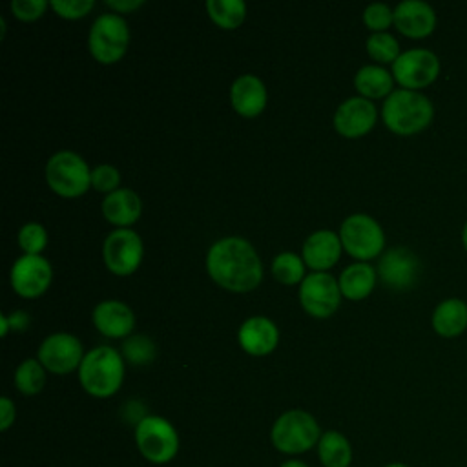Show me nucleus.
I'll return each instance as SVG.
<instances>
[{
    "mask_svg": "<svg viewBox=\"0 0 467 467\" xmlns=\"http://www.w3.org/2000/svg\"><path fill=\"white\" fill-rule=\"evenodd\" d=\"M367 53L378 62H396L400 53V44L390 33H372L367 38Z\"/></svg>",
    "mask_w": 467,
    "mask_h": 467,
    "instance_id": "c85d7f7f",
    "label": "nucleus"
},
{
    "mask_svg": "<svg viewBox=\"0 0 467 467\" xmlns=\"http://www.w3.org/2000/svg\"><path fill=\"white\" fill-rule=\"evenodd\" d=\"M210 277L226 290H254L263 277V266L254 246L241 237H224L212 244L206 255Z\"/></svg>",
    "mask_w": 467,
    "mask_h": 467,
    "instance_id": "f257e3e1",
    "label": "nucleus"
},
{
    "mask_svg": "<svg viewBox=\"0 0 467 467\" xmlns=\"http://www.w3.org/2000/svg\"><path fill=\"white\" fill-rule=\"evenodd\" d=\"M337 283L341 296L358 301L372 292L376 285V270L368 263H354L341 272Z\"/></svg>",
    "mask_w": 467,
    "mask_h": 467,
    "instance_id": "5701e85b",
    "label": "nucleus"
},
{
    "mask_svg": "<svg viewBox=\"0 0 467 467\" xmlns=\"http://www.w3.org/2000/svg\"><path fill=\"white\" fill-rule=\"evenodd\" d=\"M394 26L409 38H425L436 27V11L423 0H403L394 7Z\"/></svg>",
    "mask_w": 467,
    "mask_h": 467,
    "instance_id": "dca6fc26",
    "label": "nucleus"
},
{
    "mask_svg": "<svg viewBox=\"0 0 467 467\" xmlns=\"http://www.w3.org/2000/svg\"><path fill=\"white\" fill-rule=\"evenodd\" d=\"M0 323H2V336L7 334V327H9V319L5 316H0Z\"/></svg>",
    "mask_w": 467,
    "mask_h": 467,
    "instance_id": "ea45409f",
    "label": "nucleus"
},
{
    "mask_svg": "<svg viewBox=\"0 0 467 467\" xmlns=\"http://www.w3.org/2000/svg\"><path fill=\"white\" fill-rule=\"evenodd\" d=\"M230 102L243 117H255L266 106V88L255 75H241L230 88Z\"/></svg>",
    "mask_w": 467,
    "mask_h": 467,
    "instance_id": "aec40b11",
    "label": "nucleus"
},
{
    "mask_svg": "<svg viewBox=\"0 0 467 467\" xmlns=\"http://www.w3.org/2000/svg\"><path fill=\"white\" fill-rule=\"evenodd\" d=\"M378 111L376 106L365 97H352L347 99L334 115V128L343 137L356 139L372 130L376 124Z\"/></svg>",
    "mask_w": 467,
    "mask_h": 467,
    "instance_id": "2eb2a0df",
    "label": "nucleus"
},
{
    "mask_svg": "<svg viewBox=\"0 0 467 467\" xmlns=\"http://www.w3.org/2000/svg\"><path fill=\"white\" fill-rule=\"evenodd\" d=\"M122 354L124 358L133 363V365H144L150 363L155 358V345L150 337H146L144 334L139 336H130L124 343H122Z\"/></svg>",
    "mask_w": 467,
    "mask_h": 467,
    "instance_id": "c756f323",
    "label": "nucleus"
},
{
    "mask_svg": "<svg viewBox=\"0 0 467 467\" xmlns=\"http://www.w3.org/2000/svg\"><path fill=\"white\" fill-rule=\"evenodd\" d=\"M46 7H47L46 0H13L11 2L13 15L24 22L40 18L44 15Z\"/></svg>",
    "mask_w": 467,
    "mask_h": 467,
    "instance_id": "f704fd0d",
    "label": "nucleus"
},
{
    "mask_svg": "<svg viewBox=\"0 0 467 467\" xmlns=\"http://www.w3.org/2000/svg\"><path fill=\"white\" fill-rule=\"evenodd\" d=\"M46 181L49 188L62 197H78L91 184V171L86 161L69 151H58L46 164Z\"/></svg>",
    "mask_w": 467,
    "mask_h": 467,
    "instance_id": "0eeeda50",
    "label": "nucleus"
},
{
    "mask_svg": "<svg viewBox=\"0 0 467 467\" xmlns=\"http://www.w3.org/2000/svg\"><path fill=\"white\" fill-rule=\"evenodd\" d=\"M440 75V58L425 47L403 51L392 64V77L403 89L418 91L431 86Z\"/></svg>",
    "mask_w": 467,
    "mask_h": 467,
    "instance_id": "1a4fd4ad",
    "label": "nucleus"
},
{
    "mask_svg": "<svg viewBox=\"0 0 467 467\" xmlns=\"http://www.w3.org/2000/svg\"><path fill=\"white\" fill-rule=\"evenodd\" d=\"M317 456L323 467H348L352 462V445L345 434L327 431L317 441Z\"/></svg>",
    "mask_w": 467,
    "mask_h": 467,
    "instance_id": "393cba45",
    "label": "nucleus"
},
{
    "mask_svg": "<svg viewBox=\"0 0 467 467\" xmlns=\"http://www.w3.org/2000/svg\"><path fill=\"white\" fill-rule=\"evenodd\" d=\"M95 2L93 0H53L51 7L64 18L75 20V18H82L84 15H88L93 9Z\"/></svg>",
    "mask_w": 467,
    "mask_h": 467,
    "instance_id": "72a5a7b5",
    "label": "nucleus"
},
{
    "mask_svg": "<svg viewBox=\"0 0 467 467\" xmlns=\"http://www.w3.org/2000/svg\"><path fill=\"white\" fill-rule=\"evenodd\" d=\"M106 4L109 7H113L117 13H126V11H133V9L140 7L142 0H108Z\"/></svg>",
    "mask_w": 467,
    "mask_h": 467,
    "instance_id": "e433bc0d",
    "label": "nucleus"
},
{
    "mask_svg": "<svg viewBox=\"0 0 467 467\" xmlns=\"http://www.w3.org/2000/svg\"><path fill=\"white\" fill-rule=\"evenodd\" d=\"M341 239L330 230L310 234L303 244V261L306 266L323 272L336 265L341 255Z\"/></svg>",
    "mask_w": 467,
    "mask_h": 467,
    "instance_id": "a211bd4d",
    "label": "nucleus"
},
{
    "mask_svg": "<svg viewBox=\"0 0 467 467\" xmlns=\"http://www.w3.org/2000/svg\"><path fill=\"white\" fill-rule=\"evenodd\" d=\"M84 359L80 341L67 332L47 336L38 347V361L55 374H67L80 367Z\"/></svg>",
    "mask_w": 467,
    "mask_h": 467,
    "instance_id": "f8f14e48",
    "label": "nucleus"
},
{
    "mask_svg": "<svg viewBox=\"0 0 467 467\" xmlns=\"http://www.w3.org/2000/svg\"><path fill=\"white\" fill-rule=\"evenodd\" d=\"M128 24L117 13H104L91 24L88 46L95 60L102 64H113L120 60L128 49Z\"/></svg>",
    "mask_w": 467,
    "mask_h": 467,
    "instance_id": "423d86ee",
    "label": "nucleus"
},
{
    "mask_svg": "<svg viewBox=\"0 0 467 467\" xmlns=\"http://www.w3.org/2000/svg\"><path fill=\"white\" fill-rule=\"evenodd\" d=\"M462 244H463V248L467 250V221H465V224H463V228H462Z\"/></svg>",
    "mask_w": 467,
    "mask_h": 467,
    "instance_id": "a19ab883",
    "label": "nucleus"
},
{
    "mask_svg": "<svg viewBox=\"0 0 467 467\" xmlns=\"http://www.w3.org/2000/svg\"><path fill=\"white\" fill-rule=\"evenodd\" d=\"M341 299L339 283L327 272L308 274L301 281L299 301L301 306L314 317H328L332 316Z\"/></svg>",
    "mask_w": 467,
    "mask_h": 467,
    "instance_id": "9d476101",
    "label": "nucleus"
},
{
    "mask_svg": "<svg viewBox=\"0 0 467 467\" xmlns=\"http://www.w3.org/2000/svg\"><path fill=\"white\" fill-rule=\"evenodd\" d=\"M277 341L279 330L268 317H250L239 328V345L252 356L270 354L277 347Z\"/></svg>",
    "mask_w": 467,
    "mask_h": 467,
    "instance_id": "f3484780",
    "label": "nucleus"
},
{
    "mask_svg": "<svg viewBox=\"0 0 467 467\" xmlns=\"http://www.w3.org/2000/svg\"><path fill=\"white\" fill-rule=\"evenodd\" d=\"M93 323L97 330L108 337H124L133 330L135 316L122 301H102L93 310Z\"/></svg>",
    "mask_w": 467,
    "mask_h": 467,
    "instance_id": "6ab92c4d",
    "label": "nucleus"
},
{
    "mask_svg": "<svg viewBox=\"0 0 467 467\" xmlns=\"http://www.w3.org/2000/svg\"><path fill=\"white\" fill-rule=\"evenodd\" d=\"M142 212V204L139 195L133 190L120 188L106 195L102 201V213L104 217L117 226H130L133 224Z\"/></svg>",
    "mask_w": 467,
    "mask_h": 467,
    "instance_id": "4be33fe9",
    "label": "nucleus"
},
{
    "mask_svg": "<svg viewBox=\"0 0 467 467\" xmlns=\"http://www.w3.org/2000/svg\"><path fill=\"white\" fill-rule=\"evenodd\" d=\"M78 379L82 389L95 398L113 396L124 379L122 356L113 347H95L84 356L78 367Z\"/></svg>",
    "mask_w": 467,
    "mask_h": 467,
    "instance_id": "7ed1b4c3",
    "label": "nucleus"
},
{
    "mask_svg": "<svg viewBox=\"0 0 467 467\" xmlns=\"http://www.w3.org/2000/svg\"><path fill=\"white\" fill-rule=\"evenodd\" d=\"M392 84H394L392 73L374 64L363 66L354 77V86L365 99L389 97L392 93Z\"/></svg>",
    "mask_w": 467,
    "mask_h": 467,
    "instance_id": "b1692460",
    "label": "nucleus"
},
{
    "mask_svg": "<svg viewBox=\"0 0 467 467\" xmlns=\"http://www.w3.org/2000/svg\"><path fill=\"white\" fill-rule=\"evenodd\" d=\"M9 319V323L13 325V327H16V328H24V327H27V321H29V317L24 314V312H15L11 317H7Z\"/></svg>",
    "mask_w": 467,
    "mask_h": 467,
    "instance_id": "4c0bfd02",
    "label": "nucleus"
},
{
    "mask_svg": "<svg viewBox=\"0 0 467 467\" xmlns=\"http://www.w3.org/2000/svg\"><path fill=\"white\" fill-rule=\"evenodd\" d=\"M431 325L441 337H458L467 328V303L460 297L440 301L432 310Z\"/></svg>",
    "mask_w": 467,
    "mask_h": 467,
    "instance_id": "412c9836",
    "label": "nucleus"
},
{
    "mask_svg": "<svg viewBox=\"0 0 467 467\" xmlns=\"http://www.w3.org/2000/svg\"><path fill=\"white\" fill-rule=\"evenodd\" d=\"M381 117L396 135H416L432 122L434 106L423 93L401 88L385 99Z\"/></svg>",
    "mask_w": 467,
    "mask_h": 467,
    "instance_id": "f03ea898",
    "label": "nucleus"
},
{
    "mask_svg": "<svg viewBox=\"0 0 467 467\" xmlns=\"http://www.w3.org/2000/svg\"><path fill=\"white\" fill-rule=\"evenodd\" d=\"M206 11L210 18L223 29H235L246 16V5L241 0H208Z\"/></svg>",
    "mask_w": 467,
    "mask_h": 467,
    "instance_id": "a878e982",
    "label": "nucleus"
},
{
    "mask_svg": "<svg viewBox=\"0 0 467 467\" xmlns=\"http://www.w3.org/2000/svg\"><path fill=\"white\" fill-rule=\"evenodd\" d=\"M363 22L374 33H385V29L394 24V11L381 2H374L365 7Z\"/></svg>",
    "mask_w": 467,
    "mask_h": 467,
    "instance_id": "2f4dec72",
    "label": "nucleus"
},
{
    "mask_svg": "<svg viewBox=\"0 0 467 467\" xmlns=\"http://www.w3.org/2000/svg\"><path fill=\"white\" fill-rule=\"evenodd\" d=\"M119 181H120V173L115 166L111 164H100L91 171V186L97 192H104V193H111L115 190H119Z\"/></svg>",
    "mask_w": 467,
    "mask_h": 467,
    "instance_id": "473e14b6",
    "label": "nucleus"
},
{
    "mask_svg": "<svg viewBox=\"0 0 467 467\" xmlns=\"http://www.w3.org/2000/svg\"><path fill=\"white\" fill-rule=\"evenodd\" d=\"M279 467H308V465L305 462H301V460H286Z\"/></svg>",
    "mask_w": 467,
    "mask_h": 467,
    "instance_id": "58836bf2",
    "label": "nucleus"
},
{
    "mask_svg": "<svg viewBox=\"0 0 467 467\" xmlns=\"http://www.w3.org/2000/svg\"><path fill=\"white\" fill-rule=\"evenodd\" d=\"M102 255L109 272L117 275H130L140 265L142 241L133 230H115L106 237Z\"/></svg>",
    "mask_w": 467,
    "mask_h": 467,
    "instance_id": "9b49d317",
    "label": "nucleus"
},
{
    "mask_svg": "<svg viewBox=\"0 0 467 467\" xmlns=\"http://www.w3.org/2000/svg\"><path fill=\"white\" fill-rule=\"evenodd\" d=\"M339 239L343 248L361 261L378 257L385 246V234L379 223L365 213L347 217L341 224Z\"/></svg>",
    "mask_w": 467,
    "mask_h": 467,
    "instance_id": "6e6552de",
    "label": "nucleus"
},
{
    "mask_svg": "<svg viewBox=\"0 0 467 467\" xmlns=\"http://www.w3.org/2000/svg\"><path fill=\"white\" fill-rule=\"evenodd\" d=\"M385 467H409L407 463H401V462H392V463H387Z\"/></svg>",
    "mask_w": 467,
    "mask_h": 467,
    "instance_id": "79ce46f5",
    "label": "nucleus"
},
{
    "mask_svg": "<svg viewBox=\"0 0 467 467\" xmlns=\"http://www.w3.org/2000/svg\"><path fill=\"white\" fill-rule=\"evenodd\" d=\"M321 429L312 414L301 409L283 412L272 425V445L285 454H301L317 447Z\"/></svg>",
    "mask_w": 467,
    "mask_h": 467,
    "instance_id": "20e7f679",
    "label": "nucleus"
},
{
    "mask_svg": "<svg viewBox=\"0 0 467 467\" xmlns=\"http://www.w3.org/2000/svg\"><path fill=\"white\" fill-rule=\"evenodd\" d=\"M135 443L148 462L162 465L177 456L179 434L168 420L151 414L137 421Z\"/></svg>",
    "mask_w": 467,
    "mask_h": 467,
    "instance_id": "39448f33",
    "label": "nucleus"
},
{
    "mask_svg": "<svg viewBox=\"0 0 467 467\" xmlns=\"http://www.w3.org/2000/svg\"><path fill=\"white\" fill-rule=\"evenodd\" d=\"M18 244L29 255H40L47 244V232L38 223H27L18 232Z\"/></svg>",
    "mask_w": 467,
    "mask_h": 467,
    "instance_id": "7c9ffc66",
    "label": "nucleus"
},
{
    "mask_svg": "<svg viewBox=\"0 0 467 467\" xmlns=\"http://www.w3.org/2000/svg\"><path fill=\"white\" fill-rule=\"evenodd\" d=\"M272 274L285 285L301 283L305 279V261L292 252H283L274 259Z\"/></svg>",
    "mask_w": 467,
    "mask_h": 467,
    "instance_id": "cd10ccee",
    "label": "nucleus"
},
{
    "mask_svg": "<svg viewBox=\"0 0 467 467\" xmlns=\"http://www.w3.org/2000/svg\"><path fill=\"white\" fill-rule=\"evenodd\" d=\"M51 275L53 272L47 259L42 255L24 254L15 261L11 268V286L18 296L33 299L47 290Z\"/></svg>",
    "mask_w": 467,
    "mask_h": 467,
    "instance_id": "ddd939ff",
    "label": "nucleus"
},
{
    "mask_svg": "<svg viewBox=\"0 0 467 467\" xmlns=\"http://www.w3.org/2000/svg\"><path fill=\"white\" fill-rule=\"evenodd\" d=\"M15 385L26 396L38 394L46 385L44 365L38 359L22 361L15 370Z\"/></svg>",
    "mask_w": 467,
    "mask_h": 467,
    "instance_id": "bb28decb",
    "label": "nucleus"
},
{
    "mask_svg": "<svg viewBox=\"0 0 467 467\" xmlns=\"http://www.w3.org/2000/svg\"><path fill=\"white\" fill-rule=\"evenodd\" d=\"M15 421V403L4 396L0 400V431H7Z\"/></svg>",
    "mask_w": 467,
    "mask_h": 467,
    "instance_id": "c9c22d12",
    "label": "nucleus"
},
{
    "mask_svg": "<svg viewBox=\"0 0 467 467\" xmlns=\"http://www.w3.org/2000/svg\"><path fill=\"white\" fill-rule=\"evenodd\" d=\"M379 279L392 290L410 288L420 275V261L414 252L405 246L387 250L378 265Z\"/></svg>",
    "mask_w": 467,
    "mask_h": 467,
    "instance_id": "4468645a",
    "label": "nucleus"
}]
</instances>
